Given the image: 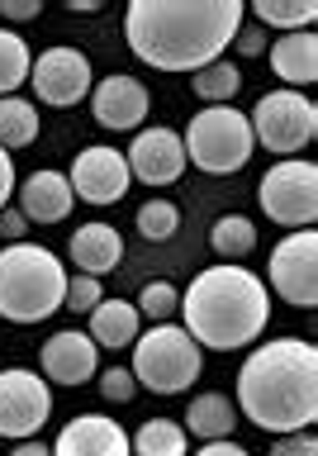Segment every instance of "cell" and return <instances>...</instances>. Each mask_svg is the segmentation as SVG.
Segmentation results:
<instances>
[{"instance_id":"obj_1","label":"cell","mask_w":318,"mask_h":456,"mask_svg":"<svg viewBox=\"0 0 318 456\" xmlns=\"http://www.w3.org/2000/svg\"><path fill=\"white\" fill-rule=\"evenodd\" d=\"M242 20V0H134L124 10V38L138 62L195 77L224 57Z\"/></svg>"},{"instance_id":"obj_2","label":"cell","mask_w":318,"mask_h":456,"mask_svg":"<svg viewBox=\"0 0 318 456\" xmlns=\"http://www.w3.org/2000/svg\"><path fill=\"white\" fill-rule=\"evenodd\" d=\"M238 409L262 433H305L318 419V352L305 338L262 342L238 370Z\"/></svg>"},{"instance_id":"obj_3","label":"cell","mask_w":318,"mask_h":456,"mask_svg":"<svg viewBox=\"0 0 318 456\" xmlns=\"http://www.w3.org/2000/svg\"><path fill=\"white\" fill-rule=\"evenodd\" d=\"M185 314V333L200 347L214 352H238L257 342L271 323V290L262 276L248 266H205L185 285V299L176 305Z\"/></svg>"},{"instance_id":"obj_4","label":"cell","mask_w":318,"mask_h":456,"mask_svg":"<svg viewBox=\"0 0 318 456\" xmlns=\"http://www.w3.org/2000/svg\"><path fill=\"white\" fill-rule=\"evenodd\" d=\"M67 299V266L38 242H10L0 252V319L43 323Z\"/></svg>"},{"instance_id":"obj_5","label":"cell","mask_w":318,"mask_h":456,"mask_svg":"<svg viewBox=\"0 0 318 456\" xmlns=\"http://www.w3.org/2000/svg\"><path fill=\"white\" fill-rule=\"evenodd\" d=\"M205 347L185 333L181 323H152L148 333L134 338V380L148 385L152 395H181L200 380Z\"/></svg>"},{"instance_id":"obj_6","label":"cell","mask_w":318,"mask_h":456,"mask_svg":"<svg viewBox=\"0 0 318 456\" xmlns=\"http://www.w3.org/2000/svg\"><path fill=\"white\" fill-rule=\"evenodd\" d=\"M185 157L209 171V176H233L252 162V124L248 114L233 110V105H205L200 114H191L185 124Z\"/></svg>"},{"instance_id":"obj_7","label":"cell","mask_w":318,"mask_h":456,"mask_svg":"<svg viewBox=\"0 0 318 456\" xmlns=\"http://www.w3.org/2000/svg\"><path fill=\"white\" fill-rule=\"evenodd\" d=\"M248 124H252V142H262L266 152L295 157L318 134V105L305 91H266L248 114Z\"/></svg>"},{"instance_id":"obj_8","label":"cell","mask_w":318,"mask_h":456,"mask_svg":"<svg viewBox=\"0 0 318 456\" xmlns=\"http://www.w3.org/2000/svg\"><path fill=\"white\" fill-rule=\"evenodd\" d=\"M262 214L281 228H309L318 219V167L299 157H281L257 185Z\"/></svg>"},{"instance_id":"obj_9","label":"cell","mask_w":318,"mask_h":456,"mask_svg":"<svg viewBox=\"0 0 318 456\" xmlns=\"http://www.w3.org/2000/svg\"><path fill=\"white\" fill-rule=\"evenodd\" d=\"M266 290H276L285 305L295 309H314L318 305V233L314 228H295L271 248V266H266Z\"/></svg>"},{"instance_id":"obj_10","label":"cell","mask_w":318,"mask_h":456,"mask_svg":"<svg viewBox=\"0 0 318 456\" xmlns=\"http://www.w3.org/2000/svg\"><path fill=\"white\" fill-rule=\"evenodd\" d=\"M53 413V390L48 380L34 376L29 366L0 370V437H34Z\"/></svg>"},{"instance_id":"obj_11","label":"cell","mask_w":318,"mask_h":456,"mask_svg":"<svg viewBox=\"0 0 318 456\" xmlns=\"http://www.w3.org/2000/svg\"><path fill=\"white\" fill-rule=\"evenodd\" d=\"M29 81H34V95L43 105H77V100L91 95V57L81 48H67V43H57V48L38 53L34 67H29Z\"/></svg>"},{"instance_id":"obj_12","label":"cell","mask_w":318,"mask_h":456,"mask_svg":"<svg viewBox=\"0 0 318 456\" xmlns=\"http://www.w3.org/2000/svg\"><path fill=\"white\" fill-rule=\"evenodd\" d=\"M71 195L86 200V205H119V200L128 195V162H124V152H114V148H81L77 152V162H71Z\"/></svg>"},{"instance_id":"obj_13","label":"cell","mask_w":318,"mask_h":456,"mask_svg":"<svg viewBox=\"0 0 318 456\" xmlns=\"http://www.w3.org/2000/svg\"><path fill=\"white\" fill-rule=\"evenodd\" d=\"M124 162H128V176L143 185H171L185 171V142L176 128H138Z\"/></svg>"},{"instance_id":"obj_14","label":"cell","mask_w":318,"mask_h":456,"mask_svg":"<svg viewBox=\"0 0 318 456\" xmlns=\"http://www.w3.org/2000/svg\"><path fill=\"white\" fill-rule=\"evenodd\" d=\"M152 110V95L138 77H105L91 91V114L100 128L110 134H138V124L148 119Z\"/></svg>"},{"instance_id":"obj_15","label":"cell","mask_w":318,"mask_h":456,"mask_svg":"<svg viewBox=\"0 0 318 456\" xmlns=\"http://www.w3.org/2000/svg\"><path fill=\"white\" fill-rule=\"evenodd\" d=\"M38 366H43V380L53 385H86L100 370V347L91 342V333H77V328H62L43 342L38 352Z\"/></svg>"},{"instance_id":"obj_16","label":"cell","mask_w":318,"mask_h":456,"mask_svg":"<svg viewBox=\"0 0 318 456\" xmlns=\"http://www.w3.org/2000/svg\"><path fill=\"white\" fill-rule=\"evenodd\" d=\"M53 456H134L128 452V433L105 413H81L71 419L53 442Z\"/></svg>"},{"instance_id":"obj_17","label":"cell","mask_w":318,"mask_h":456,"mask_svg":"<svg viewBox=\"0 0 318 456\" xmlns=\"http://www.w3.org/2000/svg\"><path fill=\"white\" fill-rule=\"evenodd\" d=\"M71 200H77L71 195V181L53 167L24 176V185H20V214L29 224H62L71 214Z\"/></svg>"},{"instance_id":"obj_18","label":"cell","mask_w":318,"mask_h":456,"mask_svg":"<svg viewBox=\"0 0 318 456\" xmlns=\"http://www.w3.org/2000/svg\"><path fill=\"white\" fill-rule=\"evenodd\" d=\"M271 71L285 81V91H305L318 81V34L299 28V34H281L271 43Z\"/></svg>"},{"instance_id":"obj_19","label":"cell","mask_w":318,"mask_h":456,"mask_svg":"<svg viewBox=\"0 0 318 456\" xmlns=\"http://www.w3.org/2000/svg\"><path fill=\"white\" fill-rule=\"evenodd\" d=\"M71 262L81 266V276H105L124 262V238L119 228L110 224H81L77 233H71Z\"/></svg>"},{"instance_id":"obj_20","label":"cell","mask_w":318,"mask_h":456,"mask_svg":"<svg viewBox=\"0 0 318 456\" xmlns=\"http://www.w3.org/2000/svg\"><path fill=\"white\" fill-rule=\"evenodd\" d=\"M238 428V404L219 390H205L191 399V409H185V433L200 437V442H219V437H233Z\"/></svg>"},{"instance_id":"obj_21","label":"cell","mask_w":318,"mask_h":456,"mask_svg":"<svg viewBox=\"0 0 318 456\" xmlns=\"http://www.w3.org/2000/svg\"><path fill=\"white\" fill-rule=\"evenodd\" d=\"M138 309L128 305V299H100V305L91 309V342L95 347H134V338H138Z\"/></svg>"},{"instance_id":"obj_22","label":"cell","mask_w":318,"mask_h":456,"mask_svg":"<svg viewBox=\"0 0 318 456\" xmlns=\"http://www.w3.org/2000/svg\"><path fill=\"white\" fill-rule=\"evenodd\" d=\"M128 452L134 456H191L185 452V428L176 419H148L128 437Z\"/></svg>"},{"instance_id":"obj_23","label":"cell","mask_w":318,"mask_h":456,"mask_svg":"<svg viewBox=\"0 0 318 456\" xmlns=\"http://www.w3.org/2000/svg\"><path fill=\"white\" fill-rule=\"evenodd\" d=\"M38 138V110L34 100H20V95H5L0 100V148H29Z\"/></svg>"},{"instance_id":"obj_24","label":"cell","mask_w":318,"mask_h":456,"mask_svg":"<svg viewBox=\"0 0 318 456\" xmlns=\"http://www.w3.org/2000/svg\"><path fill=\"white\" fill-rule=\"evenodd\" d=\"M191 91L205 100V105H233V95L242 91V71L233 62H209V67H200L195 77H191Z\"/></svg>"},{"instance_id":"obj_25","label":"cell","mask_w":318,"mask_h":456,"mask_svg":"<svg viewBox=\"0 0 318 456\" xmlns=\"http://www.w3.org/2000/svg\"><path fill=\"white\" fill-rule=\"evenodd\" d=\"M314 0H257L252 20L262 28H281V34H299V28L314 24Z\"/></svg>"},{"instance_id":"obj_26","label":"cell","mask_w":318,"mask_h":456,"mask_svg":"<svg viewBox=\"0 0 318 456\" xmlns=\"http://www.w3.org/2000/svg\"><path fill=\"white\" fill-rule=\"evenodd\" d=\"M209 248L219 256H248L257 248V224L248 214H219L209 228Z\"/></svg>"},{"instance_id":"obj_27","label":"cell","mask_w":318,"mask_h":456,"mask_svg":"<svg viewBox=\"0 0 318 456\" xmlns=\"http://www.w3.org/2000/svg\"><path fill=\"white\" fill-rule=\"evenodd\" d=\"M29 67H34L29 43L14 34V28H0V100L14 95V91L29 81Z\"/></svg>"},{"instance_id":"obj_28","label":"cell","mask_w":318,"mask_h":456,"mask_svg":"<svg viewBox=\"0 0 318 456\" xmlns=\"http://www.w3.org/2000/svg\"><path fill=\"white\" fill-rule=\"evenodd\" d=\"M176 305H181V290H176L171 281H152V285H143L138 299H134L138 319H152V323H171Z\"/></svg>"},{"instance_id":"obj_29","label":"cell","mask_w":318,"mask_h":456,"mask_svg":"<svg viewBox=\"0 0 318 456\" xmlns=\"http://www.w3.org/2000/svg\"><path fill=\"white\" fill-rule=\"evenodd\" d=\"M176 224H181V214H176L171 200H148V205L138 209V233L148 242H167L171 233H176Z\"/></svg>"},{"instance_id":"obj_30","label":"cell","mask_w":318,"mask_h":456,"mask_svg":"<svg viewBox=\"0 0 318 456\" xmlns=\"http://www.w3.org/2000/svg\"><path fill=\"white\" fill-rule=\"evenodd\" d=\"M100 299H105V290H100L95 276H67V299H62V309H71V314H91Z\"/></svg>"},{"instance_id":"obj_31","label":"cell","mask_w":318,"mask_h":456,"mask_svg":"<svg viewBox=\"0 0 318 456\" xmlns=\"http://www.w3.org/2000/svg\"><path fill=\"white\" fill-rule=\"evenodd\" d=\"M100 395H105L110 404H128V399L138 395L134 370H128V366H110V370H100Z\"/></svg>"},{"instance_id":"obj_32","label":"cell","mask_w":318,"mask_h":456,"mask_svg":"<svg viewBox=\"0 0 318 456\" xmlns=\"http://www.w3.org/2000/svg\"><path fill=\"white\" fill-rule=\"evenodd\" d=\"M233 48H238L242 57H262V53H266V28L257 24V20H242L238 34H233Z\"/></svg>"},{"instance_id":"obj_33","label":"cell","mask_w":318,"mask_h":456,"mask_svg":"<svg viewBox=\"0 0 318 456\" xmlns=\"http://www.w3.org/2000/svg\"><path fill=\"white\" fill-rule=\"evenodd\" d=\"M271 456H318V442H314L309 428L305 433H281L276 447H271Z\"/></svg>"},{"instance_id":"obj_34","label":"cell","mask_w":318,"mask_h":456,"mask_svg":"<svg viewBox=\"0 0 318 456\" xmlns=\"http://www.w3.org/2000/svg\"><path fill=\"white\" fill-rule=\"evenodd\" d=\"M24 233H29V219H24V214L20 209H0V238H5V242H24Z\"/></svg>"},{"instance_id":"obj_35","label":"cell","mask_w":318,"mask_h":456,"mask_svg":"<svg viewBox=\"0 0 318 456\" xmlns=\"http://www.w3.org/2000/svg\"><path fill=\"white\" fill-rule=\"evenodd\" d=\"M0 14H5V20H38L43 14V0H0Z\"/></svg>"},{"instance_id":"obj_36","label":"cell","mask_w":318,"mask_h":456,"mask_svg":"<svg viewBox=\"0 0 318 456\" xmlns=\"http://www.w3.org/2000/svg\"><path fill=\"white\" fill-rule=\"evenodd\" d=\"M191 456H252L242 442H233V437H219V442H205L200 452H191Z\"/></svg>"},{"instance_id":"obj_37","label":"cell","mask_w":318,"mask_h":456,"mask_svg":"<svg viewBox=\"0 0 318 456\" xmlns=\"http://www.w3.org/2000/svg\"><path fill=\"white\" fill-rule=\"evenodd\" d=\"M10 195H14V162H10V152L0 148V209L10 205Z\"/></svg>"},{"instance_id":"obj_38","label":"cell","mask_w":318,"mask_h":456,"mask_svg":"<svg viewBox=\"0 0 318 456\" xmlns=\"http://www.w3.org/2000/svg\"><path fill=\"white\" fill-rule=\"evenodd\" d=\"M10 456H53V447H43V442H29V437H24Z\"/></svg>"},{"instance_id":"obj_39","label":"cell","mask_w":318,"mask_h":456,"mask_svg":"<svg viewBox=\"0 0 318 456\" xmlns=\"http://www.w3.org/2000/svg\"><path fill=\"white\" fill-rule=\"evenodd\" d=\"M67 10H77V14H95V10H100V0H67Z\"/></svg>"}]
</instances>
